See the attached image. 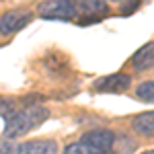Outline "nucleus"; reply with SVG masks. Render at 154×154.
<instances>
[{"instance_id": "6e6552de", "label": "nucleus", "mask_w": 154, "mask_h": 154, "mask_svg": "<svg viewBox=\"0 0 154 154\" xmlns=\"http://www.w3.org/2000/svg\"><path fill=\"white\" fill-rule=\"evenodd\" d=\"M131 128L136 134H142V136H154V111H146L140 113L131 119Z\"/></svg>"}, {"instance_id": "9d476101", "label": "nucleus", "mask_w": 154, "mask_h": 154, "mask_svg": "<svg viewBox=\"0 0 154 154\" xmlns=\"http://www.w3.org/2000/svg\"><path fill=\"white\" fill-rule=\"evenodd\" d=\"M113 154H131L136 150V142L128 138V136H115V142H113Z\"/></svg>"}, {"instance_id": "423d86ee", "label": "nucleus", "mask_w": 154, "mask_h": 154, "mask_svg": "<svg viewBox=\"0 0 154 154\" xmlns=\"http://www.w3.org/2000/svg\"><path fill=\"white\" fill-rule=\"evenodd\" d=\"M19 154H58V144L54 140H29L19 146Z\"/></svg>"}, {"instance_id": "2eb2a0df", "label": "nucleus", "mask_w": 154, "mask_h": 154, "mask_svg": "<svg viewBox=\"0 0 154 154\" xmlns=\"http://www.w3.org/2000/svg\"><path fill=\"white\" fill-rule=\"evenodd\" d=\"M138 6H140V2H138V0H131L130 4H121V8H119V12H121V14H131V12L136 11Z\"/></svg>"}, {"instance_id": "ddd939ff", "label": "nucleus", "mask_w": 154, "mask_h": 154, "mask_svg": "<svg viewBox=\"0 0 154 154\" xmlns=\"http://www.w3.org/2000/svg\"><path fill=\"white\" fill-rule=\"evenodd\" d=\"M64 154H97L95 150H91L88 146H84L82 142H74V144H68Z\"/></svg>"}, {"instance_id": "f257e3e1", "label": "nucleus", "mask_w": 154, "mask_h": 154, "mask_svg": "<svg viewBox=\"0 0 154 154\" xmlns=\"http://www.w3.org/2000/svg\"><path fill=\"white\" fill-rule=\"evenodd\" d=\"M49 117V111L43 105L35 107H21L12 117L6 119V128H4V138L6 140H14L21 138L25 134L33 131L35 128H39L45 119Z\"/></svg>"}, {"instance_id": "20e7f679", "label": "nucleus", "mask_w": 154, "mask_h": 154, "mask_svg": "<svg viewBox=\"0 0 154 154\" xmlns=\"http://www.w3.org/2000/svg\"><path fill=\"white\" fill-rule=\"evenodd\" d=\"M39 12L43 19H72L76 14V4L70 0H51V2H43L39 6Z\"/></svg>"}, {"instance_id": "4468645a", "label": "nucleus", "mask_w": 154, "mask_h": 154, "mask_svg": "<svg viewBox=\"0 0 154 154\" xmlns=\"http://www.w3.org/2000/svg\"><path fill=\"white\" fill-rule=\"evenodd\" d=\"M0 154H19V146H14L11 140H0Z\"/></svg>"}, {"instance_id": "39448f33", "label": "nucleus", "mask_w": 154, "mask_h": 154, "mask_svg": "<svg viewBox=\"0 0 154 154\" xmlns=\"http://www.w3.org/2000/svg\"><path fill=\"white\" fill-rule=\"evenodd\" d=\"M33 19V14L27 11H8L0 17V33L2 35H12L21 31L25 25Z\"/></svg>"}, {"instance_id": "7ed1b4c3", "label": "nucleus", "mask_w": 154, "mask_h": 154, "mask_svg": "<svg viewBox=\"0 0 154 154\" xmlns=\"http://www.w3.org/2000/svg\"><path fill=\"white\" fill-rule=\"evenodd\" d=\"M131 84V76L125 72H115L109 76H101L97 78L93 88L97 93H125Z\"/></svg>"}, {"instance_id": "0eeeda50", "label": "nucleus", "mask_w": 154, "mask_h": 154, "mask_svg": "<svg viewBox=\"0 0 154 154\" xmlns=\"http://www.w3.org/2000/svg\"><path fill=\"white\" fill-rule=\"evenodd\" d=\"M131 66L136 70H150L154 66V41L144 43L142 48L138 49L134 56H131Z\"/></svg>"}, {"instance_id": "1a4fd4ad", "label": "nucleus", "mask_w": 154, "mask_h": 154, "mask_svg": "<svg viewBox=\"0 0 154 154\" xmlns=\"http://www.w3.org/2000/svg\"><path fill=\"white\" fill-rule=\"evenodd\" d=\"M82 12L86 17H91V19H97V14H101V12H107L109 11V6H107V2L103 0H84L80 4H76V12Z\"/></svg>"}, {"instance_id": "9b49d317", "label": "nucleus", "mask_w": 154, "mask_h": 154, "mask_svg": "<svg viewBox=\"0 0 154 154\" xmlns=\"http://www.w3.org/2000/svg\"><path fill=\"white\" fill-rule=\"evenodd\" d=\"M136 95H138V99H142L146 103H152L154 101V80H146V82L138 84Z\"/></svg>"}, {"instance_id": "f8f14e48", "label": "nucleus", "mask_w": 154, "mask_h": 154, "mask_svg": "<svg viewBox=\"0 0 154 154\" xmlns=\"http://www.w3.org/2000/svg\"><path fill=\"white\" fill-rule=\"evenodd\" d=\"M19 109L21 107H19V101L17 99H0V115H4L6 119L12 117Z\"/></svg>"}, {"instance_id": "dca6fc26", "label": "nucleus", "mask_w": 154, "mask_h": 154, "mask_svg": "<svg viewBox=\"0 0 154 154\" xmlns=\"http://www.w3.org/2000/svg\"><path fill=\"white\" fill-rule=\"evenodd\" d=\"M142 154H154V150H146V152H142Z\"/></svg>"}, {"instance_id": "f03ea898", "label": "nucleus", "mask_w": 154, "mask_h": 154, "mask_svg": "<svg viewBox=\"0 0 154 154\" xmlns=\"http://www.w3.org/2000/svg\"><path fill=\"white\" fill-rule=\"evenodd\" d=\"M80 142H82L84 146H88L91 150H95L97 154H107L113 148L115 134L111 130H91L80 138Z\"/></svg>"}]
</instances>
